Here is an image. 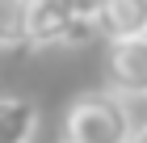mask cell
<instances>
[{"label": "cell", "mask_w": 147, "mask_h": 143, "mask_svg": "<svg viewBox=\"0 0 147 143\" xmlns=\"http://www.w3.org/2000/svg\"><path fill=\"white\" fill-rule=\"evenodd\" d=\"M135 114L118 93H84L67 105L63 139L67 143H130Z\"/></svg>", "instance_id": "1"}, {"label": "cell", "mask_w": 147, "mask_h": 143, "mask_svg": "<svg viewBox=\"0 0 147 143\" xmlns=\"http://www.w3.org/2000/svg\"><path fill=\"white\" fill-rule=\"evenodd\" d=\"M97 38V25L80 21L63 0H30V46H80Z\"/></svg>", "instance_id": "2"}, {"label": "cell", "mask_w": 147, "mask_h": 143, "mask_svg": "<svg viewBox=\"0 0 147 143\" xmlns=\"http://www.w3.org/2000/svg\"><path fill=\"white\" fill-rule=\"evenodd\" d=\"M63 4L76 13L80 21H97V13H101V4H105V0H63Z\"/></svg>", "instance_id": "7"}, {"label": "cell", "mask_w": 147, "mask_h": 143, "mask_svg": "<svg viewBox=\"0 0 147 143\" xmlns=\"http://www.w3.org/2000/svg\"><path fill=\"white\" fill-rule=\"evenodd\" d=\"M92 25H97V38L105 42L147 38V0H105Z\"/></svg>", "instance_id": "4"}, {"label": "cell", "mask_w": 147, "mask_h": 143, "mask_svg": "<svg viewBox=\"0 0 147 143\" xmlns=\"http://www.w3.org/2000/svg\"><path fill=\"white\" fill-rule=\"evenodd\" d=\"M105 84L122 101H147V38H122L105 46Z\"/></svg>", "instance_id": "3"}, {"label": "cell", "mask_w": 147, "mask_h": 143, "mask_svg": "<svg viewBox=\"0 0 147 143\" xmlns=\"http://www.w3.org/2000/svg\"><path fill=\"white\" fill-rule=\"evenodd\" d=\"M38 105L30 97H0V143H34Z\"/></svg>", "instance_id": "5"}, {"label": "cell", "mask_w": 147, "mask_h": 143, "mask_svg": "<svg viewBox=\"0 0 147 143\" xmlns=\"http://www.w3.org/2000/svg\"><path fill=\"white\" fill-rule=\"evenodd\" d=\"M30 42V0H0V46Z\"/></svg>", "instance_id": "6"}, {"label": "cell", "mask_w": 147, "mask_h": 143, "mask_svg": "<svg viewBox=\"0 0 147 143\" xmlns=\"http://www.w3.org/2000/svg\"><path fill=\"white\" fill-rule=\"evenodd\" d=\"M130 143H147V118L135 122V135H130Z\"/></svg>", "instance_id": "8"}]
</instances>
